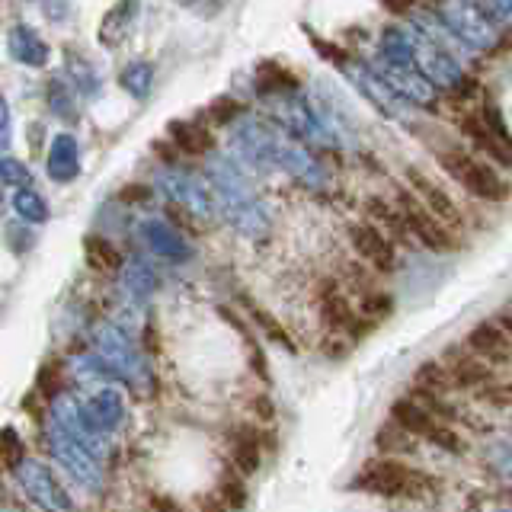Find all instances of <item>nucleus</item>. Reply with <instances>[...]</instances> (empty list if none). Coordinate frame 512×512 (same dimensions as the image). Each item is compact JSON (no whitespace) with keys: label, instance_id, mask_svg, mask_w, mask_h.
Masks as SVG:
<instances>
[{"label":"nucleus","instance_id":"f257e3e1","mask_svg":"<svg viewBox=\"0 0 512 512\" xmlns=\"http://www.w3.org/2000/svg\"><path fill=\"white\" fill-rule=\"evenodd\" d=\"M352 490H365V493H378V496H407V500H416V496H426V493L436 490V477L416 471L397 458H378V461L368 464L362 474H356Z\"/></svg>","mask_w":512,"mask_h":512},{"label":"nucleus","instance_id":"f03ea898","mask_svg":"<svg viewBox=\"0 0 512 512\" xmlns=\"http://www.w3.org/2000/svg\"><path fill=\"white\" fill-rule=\"evenodd\" d=\"M439 167L452 176L455 183H461L468 192H474L477 199H487V202H496L506 196V186L503 180L496 176L487 164H480L474 160L468 151H439Z\"/></svg>","mask_w":512,"mask_h":512},{"label":"nucleus","instance_id":"7ed1b4c3","mask_svg":"<svg viewBox=\"0 0 512 512\" xmlns=\"http://www.w3.org/2000/svg\"><path fill=\"white\" fill-rule=\"evenodd\" d=\"M407 180H410V189H413L416 202H420L426 212L442 224V228H448V231L458 228V224H461V208H458V202L448 196V192L439 183H432L429 176L423 170H416V167H407Z\"/></svg>","mask_w":512,"mask_h":512},{"label":"nucleus","instance_id":"20e7f679","mask_svg":"<svg viewBox=\"0 0 512 512\" xmlns=\"http://www.w3.org/2000/svg\"><path fill=\"white\" fill-rule=\"evenodd\" d=\"M400 215H404V224L413 240H420V244H426L429 250H452L455 247V237L448 228H442V224L432 218L426 208L416 202L410 192H400Z\"/></svg>","mask_w":512,"mask_h":512},{"label":"nucleus","instance_id":"39448f33","mask_svg":"<svg viewBox=\"0 0 512 512\" xmlns=\"http://www.w3.org/2000/svg\"><path fill=\"white\" fill-rule=\"evenodd\" d=\"M349 240H352V247H356V253L362 256V260L372 263L375 269L388 272V269L397 266L394 244H391L388 237H384V231L375 228V224H352Z\"/></svg>","mask_w":512,"mask_h":512},{"label":"nucleus","instance_id":"423d86ee","mask_svg":"<svg viewBox=\"0 0 512 512\" xmlns=\"http://www.w3.org/2000/svg\"><path fill=\"white\" fill-rule=\"evenodd\" d=\"M391 423L400 429V432H407L410 439H432L436 436V429L442 426L436 416H432L423 404H416V400L404 397V400H397V404L391 407Z\"/></svg>","mask_w":512,"mask_h":512},{"label":"nucleus","instance_id":"0eeeda50","mask_svg":"<svg viewBox=\"0 0 512 512\" xmlns=\"http://www.w3.org/2000/svg\"><path fill=\"white\" fill-rule=\"evenodd\" d=\"M468 346L477 352V359H484L487 365L490 362H509V333L503 327H496L493 320L487 324H477L471 333H468Z\"/></svg>","mask_w":512,"mask_h":512},{"label":"nucleus","instance_id":"6e6552de","mask_svg":"<svg viewBox=\"0 0 512 512\" xmlns=\"http://www.w3.org/2000/svg\"><path fill=\"white\" fill-rule=\"evenodd\" d=\"M448 381L452 388H487L493 384V365H487L477 356H448Z\"/></svg>","mask_w":512,"mask_h":512},{"label":"nucleus","instance_id":"1a4fd4ad","mask_svg":"<svg viewBox=\"0 0 512 512\" xmlns=\"http://www.w3.org/2000/svg\"><path fill=\"white\" fill-rule=\"evenodd\" d=\"M324 320L330 327H336V330H349L352 336H362L365 333V324H359V317L352 314V308L349 304L336 295V288L333 285H327V292H324Z\"/></svg>","mask_w":512,"mask_h":512},{"label":"nucleus","instance_id":"9d476101","mask_svg":"<svg viewBox=\"0 0 512 512\" xmlns=\"http://www.w3.org/2000/svg\"><path fill=\"white\" fill-rule=\"evenodd\" d=\"M461 132L468 135L477 148H484L487 154H493L496 160H500L503 167H509V154H506V141H500L493 132H490V125H484L477 116H464L461 119Z\"/></svg>","mask_w":512,"mask_h":512},{"label":"nucleus","instance_id":"9b49d317","mask_svg":"<svg viewBox=\"0 0 512 512\" xmlns=\"http://www.w3.org/2000/svg\"><path fill=\"white\" fill-rule=\"evenodd\" d=\"M413 388L420 397H442L445 391H452V381H448V372H445V365L439 362H426L416 368V375H413Z\"/></svg>","mask_w":512,"mask_h":512},{"label":"nucleus","instance_id":"f8f14e48","mask_svg":"<svg viewBox=\"0 0 512 512\" xmlns=\"http://www.w3.org/2000/svg\"><path fill=\"white\" fill-rule=\"evenodd\" d=\"M368 215L378 218L384 228H388V234H384V237H388L391 244H394V240H397V244H413V237H410L407 224H404V215H400L394 205L381 202V199H368Z\"/></svg>","mask_w":512,"mask_h":512},{"label":"nucleus","instance_id":"ddd939ff","mask_svg":"<svg viewBox=\"0 0 512 512\" xmlns=\"http://www.w3.org/2000/svg\"><path fill=\"white\" fill-rule=\"evenodd\" d=\"M234 464L240 474H253L260 471V436L253 429H240L234 439Z\"/></svg>","mask_w":512,"mask_h":512},{"label":"nucleus","instance_id":"4468645a","mask_svg":"<svg viewBox=\"0 0 512 512\" xmlns=\"http://www.w3.org/2000/svg\"><path fill=\"white\" fill-rule=\"evenodd\" d=\"M170 135H173V141L180 144L186 154H205L208 148H212V135H208L205 128L192 125V122H173Z\"/></svg>","mask_w":512,"mask_h":512},{"label":"nucleus","instance_id":"2eb2a0df","mask_svg":"<svg viewBox=\"0 0 512 512\" xmlns=\"http://www.w3.org/2000/svg\"><path fill=\"white\" fill-rule=\"evenodd\" d=\"M378 448H381V452H388V458H397V455L413 452L416 439H410L407 432H400L394 423H388V426H381V432H378Z\"/></svg>","mask_w":512,"mask_h":512},{"label":"nucleus","instance_id":"dca6fc26","mask_svg":"<svg viewBox=\"0 0 512 512\" xmlns=\"http://www.w3.org/2000/svg\"><path fill=\"white\" fill-rule=\"evenodd\" d=\"M221 503L228 506L231 512L244 509V503H247V490L240 487V480H224V500H221Z\"/></svg>","mask_w":512,"mask_h":512},{"label":"nucleus","instance_id":"f3484780","mask_svg":"<svg viewBox=\"0 0 512 512\" xmlns=\"http://www.w3.org/2000/svg\"><path fill=\"white\" fill-rule=\"evenodd\" d=\"M480 400H490V404L506 407V404H509V384H506V381H493V384H487V388H480Z\"/></svg>","mask_w":512,"mask_h":512},{"label":"nucleus","instance_id":"a211bd4d","mask_svg":"<svg viewBox=\"0 0 512 512\" xmlns=\"http://www.w3.org/2000/svg\"><path fill=\"white\" fill-rule=\"evenodd\" d=\"M202 512H231V509L224 506L221 500H205V509Z\"/></svg>","mask_w":512,"mask_h":512}]
</instances>
